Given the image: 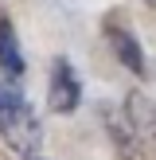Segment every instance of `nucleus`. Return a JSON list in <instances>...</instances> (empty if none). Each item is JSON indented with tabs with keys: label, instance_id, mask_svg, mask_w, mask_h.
Returning a JSON list of instances; mask_svg holds the SVG:
<instances>
[{
	"label": "nucleus",
	"instance_id": "4",
	"mask_svg": "<svg viewBox=\"0 0 156 160\" xmlns=\"http://www.w3.org/2000/svg\"><path fill=\"white\" fill-rule=\"evenodd\" d=\"M105 39H109V47H113V55H117V62H121V67H129L133 74H144V55H140V43L129 35V31H121L117 23H109V28H105Z\"/></svg>",
	"mask_w": 156,
	"mask_h": 160
},
{
	"label": "nucleus",
	"instance_id": "7",
	"mask_svg": "<svg viewBox=\"0 0 156 160\" xmlns=\"http://www.w3.org/2000/svg\"><path fill=\"white\" fill-rule=\"evenodd\" d=\"M144 4H148V8H156V0H144Z\"/></svg>",
	"mask_w": 156,
	"mask_h": 160
},
{
	"label": "nucleus",
	"instance_id": "1",
	"mask_svg": "<svg viewBox=\"0 0 156 160\" xmlns=\"http://www.w3.org/2000/svg\"><path fill=\"white\" fill-rule=\"evenodd\" d=\"M0 137L20 156H35L39 141H43V125H39L35 109L27 106L16 78H0Z\"/></svg>",
	"mask_w": 156,
	"mask_h": 160
},
{
	"label": "nucleus",
	"instance_id": "6",
	"mask_svg": "<svg viewBox=\"0 0 156 160\" xmlns=\"http://www.w3.org/2000/svg\"><path fill=\"white\" fill-rule=\"evenodd\" d=\"M129 121L140 125V133H144V137L152 141V148H156V106L144 98V94H133L129 98Z\"/></svg>",
	"mask_w": 156,
	"mask_h": 160
},
{
	"label": "nucleus",
	"instance_id": "3",
	"mask_svg": "<svg viewBox=\"0 0 156 160\" xmlns=\"http://www.w3.org/2000/svg\"><path fill=\"white\" fill-rule=\"evenodd\" d=\"M105 125H109V137L117 141V152L121 160H140V141H137V125L129 121V113H117V109H105Z\"/></svg>",
	"mask_w": 156,
	"mask_h": 160
},
{
	"label": "nucleus",
	"instance_id": "5",
	"mask_svg": "<svg viewBox=\"0 0 156 160\" xmlns=\"http://www.w3.org/2000/svg\"><path fill=\"white\" fill-rule=\"evenodd\" d=\"M0 70H4V78L23 74V55H20V43H16V28L8 20H0Z\"/></svg>",
	"mask_w": 156,
	"mask_h": 160
},
{
	"label": "nucleus",
	"instance_id": "2",
	"mask_svg": "<svg viewBox=\"0 0 156 160\" xmlns=\"http://www.w3.org/2000/svg\"><path fill=\"white\" fill-rule=\"evenodd\" d=\"M78 102H82V82H78L74 67H70L66 59L55 62L51 70V90H47V106L55 109V113H74Z\"/></svg>",
	"mask_w": 156,
	"mask_h": 160
}]
</instances>
